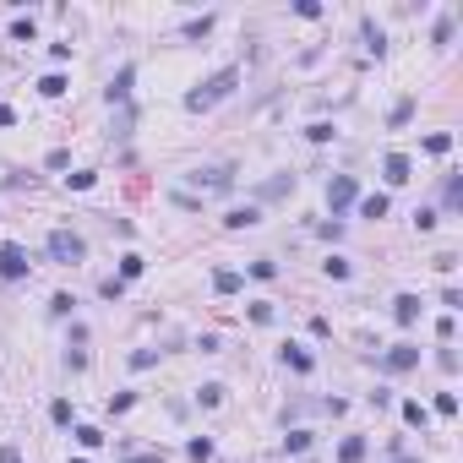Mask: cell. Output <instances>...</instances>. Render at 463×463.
Listing matches in <instances>:
<instances>
[{"mask_svg": "<svg viewBox=\"0 0 463 463\" xmlns=\"http://www.w3.org/2000/svg\"><path fill=\"white\" fill-rule=\"evenodd\" d=\"M142 267H148V262H142V256H137V251H131V256H126V262H120V284H126V278H137V273H142Z\"/></svg>", "mask_w": 463, "mask_h": 463, "instance_id": "2e32d148", "label": "cell"}, {"mask_svg": "<svg viewBox=\"0 0 463 463\" xmlns=\"http://www.w3.org/2000/svg\"><path fill=\"white\" fill-rule=\"evenodd\" d=\"M338 458H343V463H360V458H365V442H360V436H349V442L338 447Z\"/></svg>", "mask_w": 463, "mask_h": 463, "instance_id": "5bb4252c", "label": "cell"}, {"mask_svg": "<svg viewBox=\"0 0 463 463\" xmlns=\"http://www.w3.org/2000/svg\"><path fill=\"white\" fill-rule=\"evenodd\" d=\"M360 218H387V196H382V191L360 196Z\"/></svg>", "mask_w": 463, "mask_h": 463, "instance_id": "9c48e42d", "label": "cell"}, {"mask_svg": "<svg viewBox=\"0 0 463 463\" xmlns=\"http://www.w3.org/2000/svg\"><path fill=\"white\" fill-rule=\"evenodd\" d=\"M234 82H240V71H234V66H224V71H213V77L202 82L196 93H185V109H213L218 98H229V93H234Z\"/></svg>", "mask_w": 463, "mask_h": 463, "instance_id": "6da1fadb", "label": "cell"}, {"mask_svg": "<svg viewBox=\"0 0 463 463\" xmlns=\"http://www.w3.org/2000/svg\"><path fill=\"white\" fill-rule=\"evenodd\" d=\"M77 442H82V447H98V442H104V431H98V425H82Z\"/></svg>", "mask_w": 463, "mask_h": 463, "instance_id": "ffe728a7", "label": "cell"}, {"mask_svg": "<svg viewBox=\"0 0 463 463\" xmlns=\"http://www.w3.org/2000/svg\"><path fill=\"white\" fill-rule=\"evenodd\" d=\"M131 463H169V458H163L158 447H137V453H131Z\"/></svg>", "mask_w": 463, "mask_h": 463, "instance_id": "ac0fdd59", "label": "cell"}, {"mask_svg": "<svg viewBox=\"0 0 463 463\" xmlns=\"http://www.w3.org/2000/svg\"><path fill=\"white\" fill-rule=\"evenodd\" d=\"M284 447H289V453H306L310 436H306V431H295V436H284Z\"/></svg>", "mask_w": 463, "mask_h": 463, "instance_id": "484cf974", "label": "cell"}, {"mask_svg": "<svg viewBox=\"0 0 463 463\" xmlns=\"http://www.w3.org/2000/svg\"><path fill=\"white\" fill-rule=\"evenodd\" d=\"M414 360H420V349H414V343H392V349H387V371H409V365H414Z\"/></svg>", "mask_w": 463, "mask_h": 463, "instance_id": "5b68a950", "label": "cell"}, {"mask_svg": "<svg viewBox=\"0 0 463 463\" xmlns=\"http://www.w3.org/2000/svg\"><path fill=\"white\" fill-rule=\"evenodd\" d=\"M403 420H409V425H420V431H425V425H431V409H425V403H420V398H409V403H403Z\"/></svg>", "mask_w": 463, "mask_h": 463, "instance_id": "8fae6325", "label": "cell"}, {"mask_svg": "<svg viewBox=\"0 0 463 463\" xmlns=\"http://www.w3.org/2000/svg\"><path fill=\"white\" fill-rule=\"evenodd\" d=\"M196 398H202V403H207V409H213V403H218V398H224V387H218V382H207V387H202V392H196Z\"/></svg>", "mask_w": 463, "mask_h": 463, "instance_id": "d4e9b609", "label": "cell"}, {"mask_svg": "<svg viewBox=\"0 0 463 463\" xmlns=\"http://www.w3.org/2000/svg\"><path fill=\"white\" fill-rule=\"evenodd\" d=\"M38 93H44V98H60V93H66V77H55V71H49V77L38 82Z\"/></svg>", "mask_w": 463, "mask_h": 463, "instance_id": "9a60e30c", "label": "cell"}, {"mask_svg": "<svg viewBox=\"0 0 463 463\" xmlns=\"http://www.w3.org/2000/svg\"><path fill=\"white\" fill-rule=\"evenodd\" d=\"M49 256H55V262H66V267H77L82 256H87V245H82V234L55 229V234H49Z\"/></svg>", "mask_w": 463, "mask_h": 463, "instance_id": "7a4b0ae2", "label": "cell"}, {"mask_svg": "<svg viewBox=\"0 0 463 463\" xmlns=\"http://www.w3.org/2000/svg\"><path fill=\"white\" fill-rule=\"evenodd\" d=\"M382 174H387V185H403V180H409V158H403V153H387Z\"/></svg>", "mask_w": 463, "mask_h": 463, "instance_id": "52a82bcc", "label": "cell"}, {"mask_svg": "<svg viewBox=\"0 0 463 463\" xmlns=\"http://www.w3.org/2000/svg\"><path fill=\"white\" fill-rule=\"evenodd\" d=\"M436 414H447V420H453V414H458V398H453V392H442V398H436Z\"/></svg>", "mask_w": 463, "mask_h": 463, "instance_id": "603a6c76", "label": "cell"}, {"mask_svg": "<svg viewBox=\"0 0 463 463\" xmlns=\"http://www.w3.org/2000/svg\"><path fill=\"white\" fill-rule=\"evenodd\" d=\"M251 224H262L256 207H229V213H224V229H251Z\"/></svg>", "mask_w": 463, "mask_h": 463, "instance_id": "8992f818", "label": "cell"}, {"mask_svg": "<svg viewBox=\"0 0 463 463\" xmlns=\"http://www.w3.org/2000/svg\"><path fill=\"white\" fill-rule=\"evenodd\" d=\"M191 458L207 463V458H213V442H207V436H196V442H191Z\"/></svg>", "mask_w": 463, "mask_h": 463, "instance_id": "44dd1931", "label": "cell"}, {"mask_svg": "<svg viewBox=\"0 0 463 463\" xmlns=\"http://www.w3.org/2000/svg\"><path fill=\"white\" fill-rule=\"evenodd\" d=\"M284 365H295V371H310V354L300 343H284Z\"/></svg>", "mask_w": 463, "mask_h": 463, "instance_id": "4fadbf2b", "label": "cell"}, {"mask_svg": "<svg viewBox=\"0 0 463 463\" xmlns=\"http://www.w3.org/2000/svg\"><path fill=\"white\" fill-rule=\"evenodd\" d=\"M213 289H218V295H234V289H240V273H234V267H218V273H213Z\"/></svg>", "mask_w": 463, "mask_h": 463, "instance_id": "7c38bea8", "label": "cell"}, {"mask_svg": "<svg viewBox=\"0 0 463 463\" xmlns=\"http://www.w3.org/2000/svg\"><path fill=\"white\" fill-rule=\"evenodd\" d=\"M27 251L22 245H0V278H27Z\"/></svg>", "mask_w": 463, "mask_h": 463, "instance_id": "277c9868", "label": "cell"}, {"mask_svg": "<svg viewBox=\"0 0 463 463\" xmlns=\"http://www.w3.org/2000/svg\"><path fill=\"white\" fill-rule=\"evenodd\" d=\"M0 463H22V458H16V453H11V447H0Z\"/></svg>", "mask_w": 463, "mask_h": 463, "instance_id": "83f0119b", "label": "cell"}, {"mask_svg": "<svg viewBox=\"0 0 463 463\" xmlns=\"http://www.w3.org/2000/svg\"><path fill=\"white\" fill-rule=\"evenodd\" d=\"M447 148H453V137H447V131H436V137H425V153H447Z\"/></svg>", "mask_w": 463, "mask_h": 463, "instance_id": "e0dca14e", "label": "cell"}, {"mask_svg": "<svg viewBox=\"0 0 463 463\" xmlns=\"http://www.w3.org/2000/svg\"><path fill=\"white\" fill-rule=\"evenodd\" d=\"M354 196H360L354 174H332V180H327V207H332V213H343V207L354 202Z\"/></svg>", "mask_w": 463, "mask_h": 463, "instance_id": "3957f363", "label": "cell"}, {"mask_svg": "<svg viewBox=\"0 0 463 463\" xmlns=\"http://www.w3.org/2000/svg\"><path fill=\"white\" fill-rule=\"evenodd\" d=\"M104 98H109V104H126V98H131V66H126L120 77H115L109 87H104Z\"/></svg>", "mask_w": 463, "mask_h": 463, "instance_id": "ba28073f", "label": "cell"}, {"mask_svg": "<svg viewBox=\"0 0 463 463\" xmlns=\"http://www.w3.org/2000/svg\"><path fill=\"white\" fill-rule=\"evenodd\" d=\"M251 321H256V327H267V321H273V306H267V300H256V306H251Z\"/></svg>", "mask_w": 463, "mask_h": 463, "instance_id": "7402d4cb", "label": "cell"}, {"mask_svg": "<svg viewBox=\"0 0 463 463\" xmlns=\"http://www.w3.org/2000/svg\"><path fill=\"white\" fill-rule=\"evenodd\" d=\"M153 360H158L153 349H137V354H131V371H148V365H153Z\"/></svg>", "mask_w": 463, "mask_h": 463, "instance_id": "cb8c5ba5", "label": "cell"}, {"mask_svg": "<svg viewBox=\"0 0 463 463\" xmlns=\"http://www.w3.org/2000/svg\"><path fill=\"white\" fill-rule=\"evenodd\" d=\"M306 137H310V142H332V126H327V120H316V126H306Z\"/></svg>", "mask_w": 463, "mask_h": 463, "instance_id": "d6986e66", "label": "cell"}, {"mask_svg": "<svg viewBox=\"0 0 463 463\" xmlns=\"http://www.w3.org/2000/svg\"><path fill=\"white\" fill-rule=\"evenodd\" d=\"M392 316H398V321L409 327V321L420 316V300H414V295H398V300H392Z\"/></svg>", "mask_w": 463, "mask_h": 463, "instance_id": "30bf717a", "label": "cell"}, {"mask_svg": "<svg viewBox=\"0 0 463 463\" xmlns=\"http://www.w3.org/2000/svg\"><path fill=\"white\" fill-rule=\"evenodd\" d=\"M11 120H16V109H11V104H0V131H5Z\"/></svg>", "mask_w": 463, "mask_h": 463, "instance_id": "4316f807", "label": "cell"}]
</instances>
